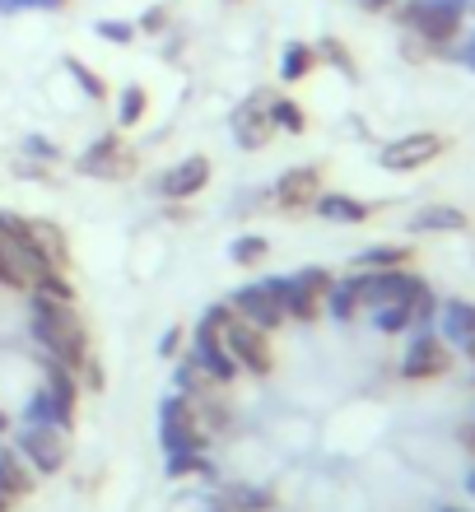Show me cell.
I'll list each match as a JSON object with an SVG mask.
<instances>
[{"label": "cell", "instance_id": "6da1fadb", "mask_svg": "<svg viewBox=\"0 0 475 512\" xmlns=\"http://www.w3.org/2000/svg\"><path fill=\"white\" fill-rule=\"evenodd\" d=\"M28 336L42 350V359H56L80 373V364L94 354L89 326L80 317V303H52V298L28 294Z\"/></svg>", "mask_w": 475, "mask_h": 512}, {"label": "cell", "instance_id": "7a4b0ae2", "mask_svg": "<svg viewBox=\"0 0 475 512\" xmlns=\"http://www.w3.org/2000/svg\"><path fill=\"white\" fill-rule=\"evenodd\" d=\"M462 19H466V0H401L396 5V24L415 33V38H424L434 52L462 33Z\"/></svg>", "mask_w": 475, "mask_h": 512}, {"label": "cell", "instance_id": "3957f363", "mask_svg": "<svg viewBox=\"0 0 475 512\" xmlns=\"http://www.w3.org/2000/svg\"><path fill=\"white\" fill-rule=\"evenodd\" d=\"M75 173L94 177V182H131L140 173V154L126 145L122 131H103L94 145L75 159Z\"/></svg>", "mask_w": 475, "mask_h": 512}, {"label": "cell", "instance_id": "277c9868", "mask_svg": "<svg viewBox=\"0 0 475 512\" xmlns=\"http://www.w3.org/2000/svg\"><path fill=\"white\" fill-rule=\"evenodd\" d=\"M10 447L28 461V471L38 475V480L61 475V471H66V461H70L66 433L42 429V424H14V429H10Z\"/></svg>", "mask_w": 475, "mask_h": 512}, {"label": "cell", "instance_id": "5b68a950", "mask_svg": "<svg viewBox=\"0 0 475 512\" xmlns=\"http://www.w3.org/2000/svg\"><path fill=\"white\" fill-rule=\"evenodd\" d=\"M159 447H163V457H168V452H201V447H210V438H205L201 424H196V401L177 396V391L163 396L159 401Z\"/></svg>", "mask_w": 475, "mask_h": 512}, {"label": "cell", "instance_id": "8992f818", "mask_svg": "<svg viewBox=\"0 0 475 512\" xmlns=\"http://www.w3.org/2000/svg\"><path fill=\"white\" fill-rule=\"evenodd\" d=\"M187 354L196 359V368H201L215 387H233V382H238V373H243V368L233 364L229 345H224V331L205 326L201 317H196V326H191V336H187Z\"/></svg>", "mask_w": 475, "mask_h": 512}, {"label": "cell", "instance_id": "52a82bcc", "mask_svg": "<svg viewBox=\"0 0 475 512\" xmlns=\"http://www.w3.org/2000/svg\"><path fill=\"white\" fill-rule=\"evenodd\" d=\"M354 284H359V308H382V303H410L420 294V275L406 266L392 270H354Z\"/></svg>", "mask_w": 475, "mask_h": 512}, {"label": "cell", "instance_id": "ba28073f", "mask_svg": "<svg viewBox=\"0 0 475 512\" xmlns=\"http://www.w3.org/2000/svg\"><path fill=\"white\" fill-rule=\"evenodd\" d=\"M317 196H322V163L285 168V173L275 177V187L266 191L271 210H280V215H303V210H313Z\"/></svg>", "mask_w": 475, "mask_h": 512}, {"label": "cell", "instance_id": "9c48e42d", "mask_svg": "<svg viewBox=\"0 0 475 512\" xmlns=\"http://www.w3.org/2000/svg\"><path fill=\"white\" fill-rule=\"evenodd\" d=\"M443 149H448V140L438 131H410V135H396L392 145H382L378 163L387 173H420V168H429Z\"/></svg>", "mask_w": 475, "mask_h": 512}, {"label": "cell", "instance_id": "30bf717a", "mask_svg": "<svg viewBox=\"0 0 475 512\" xmlns=\"http://www.w3.org/2000/svg\"><path fill=\"white\" fill-rule=\"evenodd\" d=\"M224 345H229L233 364L243 368V373H252V378H271V373H275L271 336H266V331H257V326H247L243 317H233V322L224 326Z\"/></svg>", "mask_w": 475, "mask_h": 512}, {"label": "cell", "instance_id": "8fae6325", "mask_svg": "<svg viewBox=\"0 0 475 512\" xmlns=\"http://www.w3.org/2000/svg\"><path fill=\"white\" fill-rule=\"evenodd\" d=\"M205 187H210V159H205V154H187V159H177L173 168H163V173L150 182V191L159 196V201H168V205L191 201V196H201Z\"/></svg>", "mask_w": 475, "mask_h": 512}, {"label": "cell", "instance_id": "7c38bea8", "mask_svg": "<svg viewBox=\"0 0 475 512\" xmlns=\"http://www.w3.org/2000/svg\"><path fill=\"white\" fill-rule=\"evenodd\" d=\"M452 368V354H448V340L434 336V331H415L401 354V378L406 382H434L443 378Z\"/></svg>", "mask_w": 475, "mask_h": 512}, {"label": "cell", "instance_id": "4fadbf2b", "mask_svg": "<svg viewBox=\"0 0 475 512\" xmlns=\"http://www.w3.org/2000/svg\"><path fill=\"white\" fill-rule=\"evenodd\" d=\"M266 94L271 89H257V94H247L238 108L229 112V131H233V145L243 149V154H257L275 140L271 122H266Z\"/></svg>", "mask_w": 475, "mask_h": 512}, {"label": "cell", "instance_id": "5bb4252c", "mask_svg": "<svg viewBox=\"0 0 475 512\" xmlns=\"http://www.w3.org/2000/svg\"><path fill=\"white\" fill-rule=\"evenodd\" d=\"M224 303L233 308V317H243L247 326H257V331H266V336L285 326V312H280V303H275V298L261 289V280L243 284V289H233Z\"/></svg>", "mask_w": 475, "mask_h": 512}, {"label": "cell", "instance_id": "9a60e30c", "mask_svg": "<svg viewBox=\"0 0 475 512\" xmlns=\"http://www.w3.org/2000/svg\"><path fill=\"white\" fill-rule=\"evenodd\" d=\"M313 215L326 219V224H368V219L378 215V205L373 201H359L350 191H322L313 201Z\"/></svg>", "mask_w": 475, "mask_h": 512}, {"label": "cell", "instance_id": "2e32d148", "mask_svg": "<svg viewBox=\"0 0 475 512\" xmlns=\"http://www.w3.org/2000/svg\"><path fill=\"white\" fill-rule=\"evenodd\" d=\"M410 233H466L471 229V215L462 205H420L415 215L406 219Z\"/></svg>", "mask_w": 475, "mask_h": 512}, {"label": "cell", "instance_id": "e0dca14e", "mask_svg": "<svg viewBox=\"0 0 475 512\" xmlns=\"http://www.w3.org/2000/svg\"><path fill=\"white\" fill-rule=\"evenodd\" d=\"M19 424H42V429H56V433H75V419H66L61 410H56L52 391L42 387H28L24 396V410H19Z\"/></svg>", "mask_w": 475, "mask_h": 512}, {"label": "cell", "instance_id": "ac0fdd59", "mask_svg": "<svg viewBox=\"0 0 475 512\" xmlns=\"http://www.w3.org/2000/svg\"><path fill=\"white\" fill-rule=\"evenodd\" d=\"M28 233H33V247L47 256V266L70 270V238L56 219H28Z\"/></svg>", "mask_w": 475, "mask_h": 512}, {"label": "cell", "instance_id": "d6986e66", "mask_svg": "<svg viewBox=\"0 0 475 512\" xmlns=\"http://www.w3.org/2000/svg\"><path fill=\"white\" fill-rule=\"evenodd\" d=\"M434 322L443 326V340L462 350L466 340L475 336V303H466V298H448V303H438V317H434Z\"/></svg>", "mask_w": 475, "mask_h": 512}, {"label": "cell", "instance_id": "ffe728a7", "mask_svg": "<svg viewBox=\"0 0 475 512\" xmlns=\"http://www.w3.org/2000/svg\"><path fill=\"white\" fill-rule=\"evenodd\" d=\"M0 489H5V494H10L14 503L28 499V494L38 489V475L28 471V461L19 457V452H14L10 443H0Z\"/></svg>", "mask_w": 475, "mask_h": 512}, {"label": "cell", "instance_id": "44dd1931", "mask_svg": "<svg viewBox=\"0 0 475 512\" xmlns=\"http://www.w3.org/2000/svg\"><path fill=\"white\" fill-rule=\"evenodd\" d=\"M229 512H271L275 508V494L266 485H247V480H229V485L219 489V499Z\"/></svg>", "mask_w": 475, "mask_h": 512}, {"label": "cell", "instance_id": "7402d4cb", "mask_svg": "<svg viewBox=\"0 0 475 512\" xmlns=\"http://www.w3.org/2000/svg\"><path fill=\"white\" fill-rule=\"evenodd\" d=\"M196 424H201L205 438H229L238 429V415H233L229 401H219V391H210V396L196 401Z\"/></svg>", "mask_w": 475, "mask_h": 512}, {"label": "cell", "instance_id": "603a6c76", "mask_svg": "<svg viewBox=\"0 0 475 512\" xmlns=\"http://www.w3.org/2000/svg\"><path fill=\"white\" fill-rule=\"evenodd\" d=\"M322 308H326L331 322H354V312H359V284H354V270L331 280V289L322 294Z\"/></svg>", "mask_w": 475, "mask_h": 512}, {"label": "cell", "instance_id": "cb8c5ba5", "mask_svg": "<svg viewBox=\"0 0 475 512\" xmlns=\"http://www.w3.org/2000/svg\"><path fill=\"white\" fill-rule=\"evenodd\" d=\"M313 70H317V52H313V42L289 38L285 47H280V84H299V80H308Z\"/></svg>", "mask_w": 475, "mask_h": 512}, {"label": "cell", "instance_id": "d4e9b609", "mask_svg": "<svg viewBox=\"0 0 475 512\" xmlns=\"http://www.w3.org/2000/svg\"><path fill=\"white\" fill-rule=\"evenodd\" d=\"M163 475L168 480H219L215 461H210V452H168V461H163Z\"/></svg>", "mask_w": 475, "mask_h": 512}, {"label": "cell", "instance_id": "484cf974", "mask_svg": "<svg viewBox=\"0 0 475 512\" xmlns=\"http://www.w3.org/2000/svg\"><path fill=\"white\" fill-rule=\"evenodd\" d=\"M173 391H177V396H187V401H201V396H210V391H219V387L205 378L201 368H196V359L182 350L173 359Z\"/></svg>", "mask_w": 475, "mask_h": 512}, {"label": "cell", "instance_id": "4316f807", "mask_svg": "<svg viewBox=\"0 0 475 512\" xmlns=\"http://www.w3.org/2000/svg\"><path fill=\"white\" fill-rule=\"evenodd\" d=\"M410 243H373L364 252H354L350 270H392V266H410Z\"/></svg>", "mask_w": 475, "mask_h": 512}, {"label": "cell", "instance_id": "83f0119b", "mask_svg": "<svg viewBox=\"0 0 475 512\" xmlns=\"http://www.w3.org/2000/svg\"><path fill=\"white\" fill-rule=\"evenodd\" d=\"M266 122H271L275 135H303L308 131V112H303L294 98L275 94V98H266Z\"/></svg>", "mask_w": 475, "mask_h": 512}, {"label": "cell", "instance_id": "f1b7e54d", "mask_svg": "<svg viewBox=\"0 0 475 512\" xmlns=\"http://www.w3.org/2000/svg\"><path fill=\"white\" fill-rule=\"evenodd\" d=\"M150 117V89L145 84H126L117 94V131H136Z\"/></svg>", "mask_w": 475, "mask_h": 512}, {"label": "cell", "instance_id": "f546056e", "mask_svg": "<svg viewBox=\"0 0 475 512\" xmlns=\"http://www.w3.org/2000/svg\"><path fill=\"white\" fill-rule=\"evenodd\" d=\"M28 294L38 298H52V303H80V294H75V280H70V270H42L38 280L28 284Z\"/></svg>", "mask_w": 475, "mask_h": 512}, {"label": "cell", "instance_id": "4dcf8cb0", "mask_svg": "<svg viewBox=\"0 0 475 512\" xmlns=\"http://www.w3.org/2000/svg\"><path fill=\"white\" fill-rule=\"evenodd\" d=\"M313 52H317V66H336L350 84H359V66H354L350 47H345L340 38H331V33H326V38H317V42H313Z\"/></svg>", "mask_w": 475, "mask_h": 512}, {"label": "cell", "instance_id": "1f68e13d", "mask_svg": "<svg viewBox=\"0 0 475 512\" xmlns=\"http://www.w3.org/2000/svg\"><path fill=\"white\" fill-rule=\"evenodd\" d=\"M61 70H66L70 80H75V89H80L89 103H108V80H103L98 70L84 66L80 56H66V61H61Z\"/></svg>", "mask_w": 475, "mask_h": 512}, {"label": "cell", "instance_id": "d6a6232c", "mask_svg": "<svg viewBox=\"0 0 475 512\" xmlns=\"http://www.w3.org/2000/svg\"><path fill=\"white\" fill-rule=\"evenodd\" d=\"M266 256H271V243H266L261 233H243V238H233L229 243V261L238 270H257Z\"/></svg>", "mask_w": 475, "mask_h": 512}, {"label": "cell", "instance_id": "836d02e7", "mask_svg": "<svg viewBox=\"0 0 475 512\" xmlns=\"http://www.w3.org/2000/svg\"><path fill=\"white\" fill-rule=\"evenodd\" d=\"M373 326H378L382 336L410 331V303H382V308H373Z\"/></svg>", "mask_w": 475, "mask_h": 512}, {"label": "cell", "instance_id": "e575fe53", "mask_svg": "<svg viewBox=\"0 0 475 512\" xmlns=\"http://www.w3.org/2000/svg\"><path fill=\"white\" fill-rule=\"evenodd\" d=\"M438 317V294L429 284H420V294L410 298V331H429Z\"/></svg>", "mask_w": 475, "mask_h": 512}, {"label": "cell", "instance_id": "d590c367", "mask_svg": "<svg viewBox=\"0 0 475 512\" xmlns=\"http://www.w3.org/2000/svg\"><path fill=\"white\" fill-rule=\"evenodd\" d=\"M19 154H24V159H33V163H61L66 159V149L56 145V140H47V135H24V140H19Z\"/></svg>", "mask_w": 475, "mask_h": 512}, {"label": "cell", "instance_id": "8d00e7d4", "mask_svg": "<svg viewBox=\"0 0 475 512\" xmlns=\"http://www.w3.org/2000/svg\"><path fill=\"white\" fill-rule=\"evenodd\" d=\"M168 28H173V5H150V10H140L136 33H145V38H163Z\"/></svg>", "mask_w": 475, "mask_h": 512}, {"label": "cell", "instance_id": "74e56055", "mask_svg": "<svg viewBox=\"0 0 475 512\" xmlns=\"http://www.w3.org/2000/svg\"><path fill=\"white\" fill-rule=\"evenodd\" d=\"M19 182H38V187H61V177L52 173V163H33V159H19L10 168Z\"/></svg>", "mask_w": 475, "mask_h": 512}, {"label": "cell", "instance_id": "f35d334b", "mask_svg": "<svg viewBox=\"0 0 475 512\" xmlns=\"http://www.w3.org/2000/svg\"><path fill=\"white\" fill-rule=\"evenodd\" d=\"M94 33H98L103 42H117V47H126V42H136V38H140L136 24H126V19H98Z\"/></svg>", "mask_w": 475, "mask_h": 512}, {"label": "cell", "instance_id": "ab89813d", "mask_svg": "<svg viewBox=\"0 0 475 512\" xmlns=\"http://www.w3.org/2000/svg\"><path fill=\"white\" fill-rule=\"evenodd\" d=\"M75 378H80L84 391H103V387H108V378H103V359H98V354H89V359H84Z\"/></svg>", "mask_w": 475, "mask_h": 512}, {"label": "cell", "instance_id": "60d3db41", "mask_svg": "<svg viewBox=\"0 0 475 512\" xmlns=\"http://www.w3.org/2000/svg\"><path fill=\"white\" fill-rule=\"evenodd\" d=\"M294 280H299L303 289H313V294H326V289H331V280H336V275H331V270H326V266H303L299 275H294Z\"/></svg>", "mask_w": 475, "mask_h": 512}, {"label": "cell", "instance_id": "b9f144b4", "mask_svg": "<svg viewBox=\"0 0 475 512\" xmlns=\"http://www.w3.org/2000/svg\"><path fill=\"white\" fill-rule=\"evenodd\" d=\"M182 345H187V326L177 322V326H168L159 336V359H177L182 354Z\"/></svg>", "mask_w": 475, "mask_h": 512}, {"label": "cell", "instance_id": "7bdbcfd3", "mask_svg": "<svg viewBox=\"0 0 475 512\" xmlns=\"http://www.w3.org/2000/svg\"><path fill=\"white\" fill-rule=\"evenodd\" d=\"M201 322H205V326H215V331H224V326L233 322V308H229V303H210V308L201 312Z\"/></svg>", "mask_w": 475, "mask_h": 512}, {"label": "cell", "instance_id": "ee69618b", "mask_svg": "<svg viewBox=\"0 0 475 512\" xmlns=\"http://www.w3.org/2000/svg\"><path fill=\"white\" fill-rule=\"evenodd\" d=\"M182 47H187V38L168 28V33H163V56H168V61H177V52H182Z\"/></svg>", "mask_w": 475, "mask_h": 512}, {"label": "cell", "instance_id": "f6af8a7d", "mask_svg": "<svg viewBox=\"0 0 475 512\" xmlns=\"http://www.w3.org/2000/svg\"><path fill=\"white\" fill-rule=\"evenodd\" d=\"M28 0H0V19H10V14H24Z\"/></svg>", "mask_w": 475, "mask_h": 512}, {"label": "cell", "instance_id": "bcb514c9", "mask_svg": "<svg viewBox=\"0 0 475 512\" xmlns=\"http://www.w3.org/2000/svg\"><path fill=\"white\" fill-rule=\"evenodd\" d=\"M70 0H28V10H66Z\"/></svg>", "mask_w": 475, "mask_h": 512}, {"label": "cell", "instance_id": "7dc6e473", "mask_svg": "<svg viewBox=\"0 0 475 512\" xmlns=\"http://www.w3.org/2000/svg\"><path fill=\"white\" fill-rule=\"evenodd\" d=\"M457 61H466V66L475 70V33H471V38H466V47H462V52H457Z\"/></svg>", "mask_w": 475, "mask_h": 512}, {"label": "cell", "instance_id": "c3c4849f", "mask_svg": "<svg viewBox=\"0 0 475 512\" xmlns=\"http://www.w3.org/2000/svg\"><path fill=\"white\" fill-rule=\"evenodd\" d=\"M14 429V415H10V410H5V405H0V438H5V433H10Z\"/></svg>", "mask_w": 475, "mask_h": 512}, {"label": "cell", "instance_id": "681fc988", "mask_svg": "<svg viewBox=\"0 0 475 512\" xmlns=\"http://www.w3.org/2000/svg\"><path fill=\"white\" fill-rule=\"evenodd\" d=\"M462 350H466V359H471V364H475V336H471V340H466Z\"/></svg>", "mask_w": 475, "mask_h": 512}, {"label": "cell", "instance_id": "f907efd6", "mask_svg": "<svg viewBox=\"0 0 475 512\" xmlns=\"http://www.w3.org/2000/svg\"><path fill=\"white\" fill-rule=\"evenodd\" d=\"M462 443H466V447H471V452H475V429H466V433H462Z\"/></svg>", "mask_w": 475, "mask_h": 512}, {"label": "cell", "instance_id": "816d5d0a", "mask_svg": "<svg viewBox=\"0 0 475 512\" xmlns=\"http://www.w3.org/2000/svg\"><path fill=\"white\" fill-rule=\"evenodd\" d=\"M205 512H229V508H224V503H210V508H205Z\"/></svg>", "mask_w": 475, "mask_h": 512}, {"label": "cell", "instance_id": "f5cc1de1", "mask_svg": "<svg viewBox=\"0 0 475 512\" xmlns=\"http://www.w3.org/2000/svg\"><path fill=\"white\" fill-rule=\"evenodd\" d=\"M466 489H471V494H475V471H471V475H466Z\"/></svg>", "mask_w": 475, "mask_h": 512}, {"label": "cell", "instance_id": "db71d44e", "mask_svg": "<svg viewBox=\"0 0 475 512\" xmlns=\"http://www.w3.org/2000/svg\"><path fill=\"white\" fill-rule=\"evenodd\" d=\"M443 512H466V508H443Z\"/></svg>", "mask_w": 475, "mask_h": 512}]
</instances>
